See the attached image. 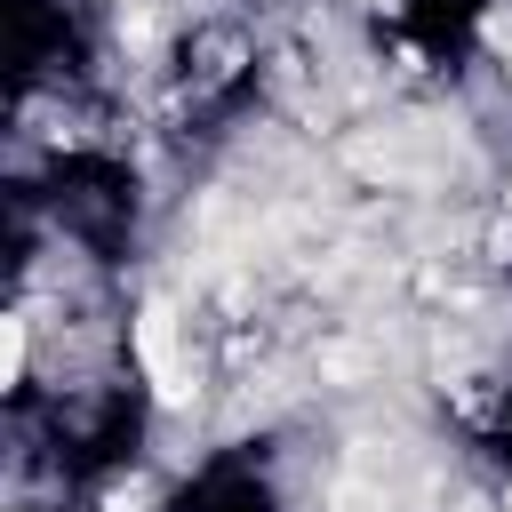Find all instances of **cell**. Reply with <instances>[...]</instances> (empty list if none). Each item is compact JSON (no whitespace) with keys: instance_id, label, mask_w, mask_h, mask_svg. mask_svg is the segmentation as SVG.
Returning <instances> with one entry per match:
<instances>
[{"instance_id":"1","label":"cell","mask_w":512,"mask_h":512,"mask_svg":"<svg viewBox=\"0 0 512 512\" xmlns=\"http://www.w3.org/2000/svg\"><path fill=\"white\" fill-rule=\"evenodd\" d=\"M136 352H144L160 400L184 408V400H192V360H184V344H176V312H168V304H144V320H136Z\"/></svg>"},{"instance_id":"2","label":"cell","mask_w":512,"mask_h":512,"mask_svg":"<svg viewBox=\"0 0 512 512\" xmlns=\"http://www.w3.org/2000/svg\"><path fill=\"white\" fill-rule=\"evenodd\" d=\"M504 504H512V488H504Z\"/></svg>"}]
</instances>
